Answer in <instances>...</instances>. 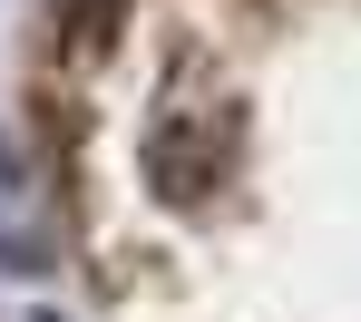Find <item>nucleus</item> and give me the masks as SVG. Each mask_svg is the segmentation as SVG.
Wrapping results in <instances>:
<instances>
[{
  "mask_svg": "<svg viewBox=\"0 0 361 322\" xmlns=\"http://www.w3.org/2000/svg\"><path fill=\"white\" fill-rule=\"evenodd\" d=\"M147 176H157V195H176V205L215 195V176H225V137H215V128H157V137H147Z\"/></svg>",
  "mask_w": 361,
  "mask_h": 322,
  "instance_id": "nucleus-1",
  "label": "nucleus"
},
{
  "mask_svg": "<svg viewBox=\"0 0 361 322\" xmlns=\"http://www.w3.org/2000/svg\"><path fill=\"white\" fill-rule=\"evenodd\" d=\"M108 20H118V0H68V20H59V49H68V59H88V49L108 39Z\"/></svg>",
  "mask_w": 361,
  "mask_h": 322,
  "instance_id": "nucleus-2",
  "label": "nucleus"
},
{
  "mask_svg": "<svg viewBox=\"0 0 361 322\" xmlns=\"http://www.w3.org/2000/svg\"><path fill=\"white\" fill-rule=\"evenodd\" d=\"M0 186H10V156H0Z\"/></svg>",
  "mask_w": 361,
  "mask_h": 322,
  "instance_id": "nucleus-3",
  "label": "nucleus"
}]
</instances>
